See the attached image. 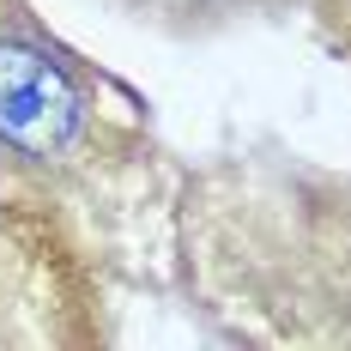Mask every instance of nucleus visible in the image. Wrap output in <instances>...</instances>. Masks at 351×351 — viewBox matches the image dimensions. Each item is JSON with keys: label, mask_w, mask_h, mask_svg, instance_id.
<instances>
[{"label": "nucleus", "mask_w": 351, "mask_h": 351, "mask_svg": "<svg viewBox=\"0 0 351 351\" xmlns=\"http://www.w3.org/2000/svg\"><path fill=\"white\" fill-rule=\"evenodd\" d=\"M91 121V104L43 43L19 31H0V145L49 164V158H67L79 134Z\"/></svg>", "instance_id": "1"}, {"label": "nucleus", "mask_w": 351, "mask_h": 351, "mask_svg": "<svg viewBox=\"0 0 351 351\" xmlns=\"http://www.w3.org/2000/svg\"><path fill=\"white\" fill-rule=\"evenodd\" d=\"M327 19H333V31H339V43L351 49V0H327Z\"/></svg>", "instance_id": "2"}]
</instances>
